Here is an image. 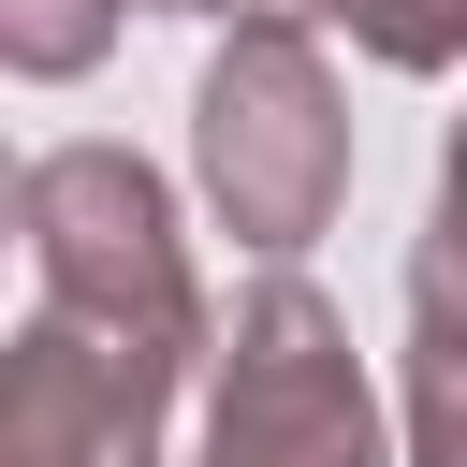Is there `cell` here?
Wrapping results in <instances>:
<instances>
[{"label":"cell","mask_w":467,"mask_h":467,"mask_svg":"<svg viewBox=\"0 0 467 467\" xmlns=\"http://www.w3.org/2000/svg\"><path fill=\"white\" fill-rule=\"evenodd\" d=\"M15 248H29V292L146 365H219V306L190 277V234H175V190L131 161V146H44L15 175Z\"/></svg>","instance_id":"6da1fadb"},{"label":"cell","mask_w":467,"mask_h":467,"mask_svg":"<svg viewBox=\"0 0 467 467\" xmlns=\"http://www.w3.org/2000/svg\"><path fill=\"white\" fill-rule=\"evenodd\" d=\"M190 175H204L219 234L263 248V263H292L306 234H336V204H350V102H336V73H321L306 29H234L204 58V88H190Z\"/></svg>","instance_id":"7a4b0ae2"},{"label":"cell","mask_w":467,"mask_h":467,"mask_svg":"<svg viewBox=\"0 0 467 467\" xmlns=\"http://www.w3.org/2000/svg\"><path fill=\"white\" fill-rule=\"evenodd\" d=\"M204 467H394L379 452V394L350 365V321L292 263H263V292H234V321H219Z\"/></svg>","instance_id":"3957f363"},{"label":"cell","mask_w":467,"mask_h":467,"mask_svg":"<svg viewBox=\"0 0 467 467\" xmlns=\"http://www.w3.org/2000/svg\"><path fill=\"white\" fill-rule=\"evenodd\" d=\"M161 423H175V365L29 306L15 321V365H0V467H161Z\"/></svg>","instance_id":"277c9868"},{"label":"cell","mask_w":467,"mask_h":467,"mask_svg":"<svg viewBox=\"0 0 467 467\" xmlns=\"http://www.w3.org/2000/svg\"><path fill=\"white\" fill-rule=\"evenodd\" d=\"M409 467H467V292L409 277Z\"/></svg>","instance_id":"5b68a950"},{"label":"cell","mask_w":467,"mask_h":467,"mask_svg":"<svg viewBox=\"0 0 467 467\" xmlns=\"http://www.w3.org/2000/svg\"><path fill=\"white\" fill-rule=\"evenodd\" d=\"M117 15H131V0H0V58H15L29 88H73V73L117 44Z\"/></svg>","instance_id":"8992f818"},{"label":"cell","mask_w":467,"mask_h":467,"mask_svg":"<svg viewBox=\"0 0 467 467\" xmlns=\"http://www.w3.org/2000/svg\"><path fill=\"white\" fill-rule=\"evenodd\" d=\"M379 73H452L467 58V0H321Z\"/></svg>","instance_id":"52a82bcc"},{"label":"cell","mask_w":467,"mask_h":467,"mask_svg":"<svg viewBox=\"0 0 467 467\" xmlns=\"http://www.w3.org/2000/svg\"><path fill=\"white\" fill-rule=\"evenodd\" d=\"M409 277H452V292H467V117H452V146H438V219H423Z\"/></svg>","instance_id":"ba28073f"},{"label":"cell","mask_w":467,"mask_h":467,"mask_svg":"<svg viewBox=\"0 0 467 467\" xmlns=\"http://www.w3.org/2000/svg\"><path fill=\"white\" fill-rule=\"evenodd\" d=\"M131 15H219V29H306L321 0H131Z\"/></svg>","instance_id":"9c48e42d"}]
</instances>
